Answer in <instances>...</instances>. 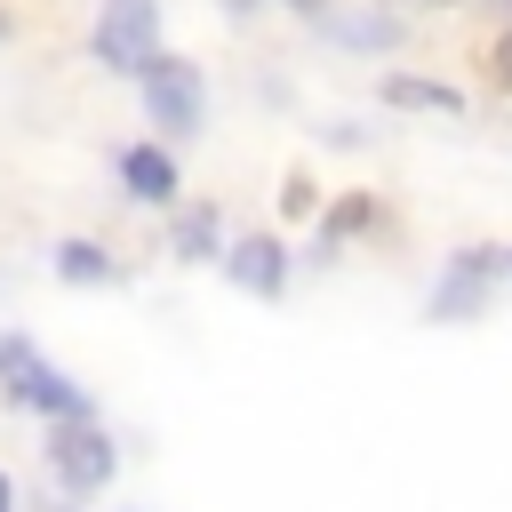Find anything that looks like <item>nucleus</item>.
Returning <instances> with one entry per match:
<instances>
[{"mask_svg":"<svg viewBox=\"0 0 512 512\" xmlns=\"http://www.w3.org/2000/svg\"><path fill=\"white\" fill-rule=\"evenodd\" d=\"M0 392H8L16 408H40L48 424H80V416H88V392H80L64 368H48L32 336H0Z\"/></svg>","mask_w":512,"mask_h":512,"instance_id":"1","label":"nucleus"},{"mask_svg":"<svg viewBox=\"0 0 512 512\" xmlns=\"http://www.w3.org/2000/svg\"><path fill=\"white\" fill-rule=\"evenodd\" d=\"M168 240H176V256H184V264H208V256H224V248H216V208H192V216H176V232H168Z\"/></svg>","mask_w":512,"mask_h":512,"instance_id":"10","label":"nucleus"},{"mask_svg":"<svg viewBox=\"0 0 512 512\" xmlns=\"http://www.w3.org/2000/svg\"><path fill=\"white\" fill-rule=\"evenodd\" d=\"M368 224H376V200L352 192V200H336V208L320 216V248H336V240H352V232H368Z\"/></svg>","mask_w":512,"mask_h":512,"instance_id":"11","label":"nucleus"},{"mask_svg":"<svg viewBox=\"0 0 512 512\" xmlns=\"http://www.w3.org/2000/svg\"><path fill=\"white\" fill-rule=\"evenodd\" d=\"M136 88H144V112H152L160 136H192L200 112H208V88H200V64H192V56H168V48H160V56L136 72Z\"/></svg>","mask_w":512,"mask_h":512,"instance_id":"2","label":"nucleus"},{"mask_svg":"<svg viewBox=\"0 0 512 512\" xmlns=\"http://www.w3.org/2000/svg\"><path fill=\"white\" fill-rule=\"evenodd\" d=\"M48 464H56V480H64L72 496H96V488L120 472V448L104 440L96 416H80V424H56V432H48Z\"/></svg>","mask_w":512,"mask_h":512,"instance_id":"4","label":"nucleus"},{"mask_svg":"<svg viewBox=\"0 0 512 512\" xmlns=\"http://www.w3.org/2000/svg\"><path fill=\"white\" fill-rule=\"evenodd\" d=\"M56 272H64L72 288H104V280H120V264H112L96 240H56Z\"/></svg>","mask_w":512,"mask_h":512,"instance_id":"9","label":"nucleus"},{"mask_svg":"<svg viewBox=\"0 0 512 512\" xmlns=\"http://www.w3.org/2000/svg\"><path fill=\"white\" fill-rule=\"evenodd\" d=\"M424 8H448V0H424Z\"/></svg>","mask_w":512,"mask_h":512,"instance_id":"16","label":"nucleus"},{"mask_svg":"<svg viewBox=\"0 0 512 512\" xmlns=\"http://www.w3.org/2000/svg\"><path fill=\"white\" fill-rule=\"evenodd\" d=\"M504 272H512V248H456L448 272H440V288H432V320H464V312H480L488 288H496Z\"/></svg>","mask_w":512,"mask_h":512,"instance_id":"5","label":"nucleus"},{"mask_svg":"<svg viewBox=\"0 0 512 512\" xmlns=\"http://www.w3.org/2000/svg\"><path fill=\"white\" fill-rule=\"evenodd\" d=\"M0 512H16V488H8V472H0Z\"/></svg>","mask_w":512,"mask_h":512,"instance_id":"14","label":"nucleus"},{"mask_svg":"<svg viewBox=\"0 0 512 512\" xmlns=\"http://www.w3.org/2000/svg\"><path fill=\"white\" fill-rule=\"evenodd\" d=\"M384 104H400V112H464V96L448 80H416V72H384Z\"/></svg>","mask_w":512,"mask_h":512,"instance_id":"8","label":"nucleus"},{"mask_svg":"<svg viewBox=\"0 0 512 512\" xmlns=\"http://www.w3.org/2000/svg\"><path fill=\"white\" fill-rule=\"evenodd\" d=\"M288 8H296V16H320V8H328V0H288Z\"/></svg>","mask_w":512,"mask_h":512,"instance_id":"13","label":"nucleus"},{"mask_svg":"<svg viewBox=\"0 0 512 512\" xmlns=\"http://www.w3.org/2000/svg\"><path fill=\"white\" fill-rule=\"evenodd\" d=\"M0 40H8V8H0Z\"/></svg>","mask_w":512,"mask_h":512,"instance_id":"15","label":"nucleus"},{"mask_svg":"<svg viewBox=\"0 0 512 512\" xmlns=\"http://www.w3.org/2000/svg\"><path fill=\"white\" fill-rule=\"evenodd\" d=\"M488 64H496V80H504V88H512V32H504V40H496V56H488Z\"/></svg>","mask_w":512,"mask_h":512,"instance_id":"12","label":"nucleus"},{"mask_svg":"<svg viewBox=\"0 0 512 512\" xmlns=\"http://www.w3.org/2000/svg\"><path fill=\"white\" fill-rule=\"evenodd\" d=\"M120 184H128L136 200L168 208V200H176V160H168L160 144H128V152H120Z\"/></svg>","mask_w":512,"mask_h":512,"instance_id":"7","label":"nucleus"},{"mask_svg":"<svg viewBox=\"0 0 512 512\" xmlns=\"http://www.w3.org/2000/svg\"><path fill=\"white\" fill-rule=\"evenodd\" d=\"M88 40H96V64L144 72L160 56V0H104V16H96Z\"/></svg>","mask_w":512,"mask_h":512,"instance_id":"3","label":"nucleus"},{"mask_svg":"<svg viewBox=\"0 0 512 512\" xmlns=\"http://www.w3.org/2000/svg\"><path fill=\"white\" fill-rule=\"evenodd\" d=\"M504 8H512V0H504Z\"/></svg>","mask_w":512,"mask_h":512,"instance_id":"17","label":"nucleus"},{"mask_svg":"<svg viewBox=\"0 0 512 512\" xmlns=\"http://www.w3.org/2000/svg\"><path fill=\"white\" fill-rule=\"evenodd\" d=\"M224 272H232L248 296H280V288H288V248H280L272 232H248V240L224 248Z\"/></svg>","mask_w":512,"mask_h":512,"instance_id":"6","label":"nucleus"}]
</instances>
